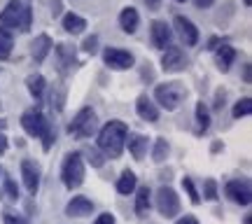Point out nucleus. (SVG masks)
Returning <instances> with one entry per match:
<instances>
[{"instance_id":"45","label":"nucleus","mask_w":252,"mask_h":224,"mask_svg":"<svg viewBox=\"0 0 252 224\" xmlns=\"http://www.w3.org/2000/svg\"><path fill=\"white\" fill-rule=\"evenodd\" d=\"M145 5H147V9H152V12H157V9L161 7V0H145Z\"/></svg>"},{"instance_id":"28","label":"nucleus","mask_w":252,"mask_h":224,"mask_svg":"<svg viewBox=\"0 0 252 224\" xmlns=\"http://www.w3.org/2000/svg\"><path fill=\"white\" fill-rule=\"evenodd\" d=\"M0 194H2V198L5 201H9V203H17L19 196H21V192H19V185L14 182V180L9 178V175H5L2 178V185H0Z\"/></svg>"},{"instance_id":"41","label":"nucleus","mask_w":252,"mask_h":224,"mask_svg":"<svg viewBox=\"0 0 252 224\" xmlns=\"http://www.w3.org/2000/svg\"><path fill=\"white\" fill-rule=\"evenodd\" d=\"M7 147H9V140L5 133H0V157H5L7 154Z\"/></svg>"},{"instance_id":"27","label":"nucleus","mask_w":252,"mask_h":224,"mask_svg":"<svg viewBox=\"0 0 252 224\" xmlns=\"http://www.w3.org/2000/svg\"><path fill=\"white\" fill-rule=\"evenodd\" d=\"M63 103H65V87L59 82V84H54V87H52V91H49V108H52V112L61 115V112H63Z\"/></svg>"},{"instance_id":"21","label":"nucleus","mask_w":252,"mask_h":224,"mask_svg":"<svg viewBox=\"0 0 252 224\" xmlns=\"http://www.w3.org/2000/svg\"><path fill=\"white\" fill-rule=\"evenodd\" d=\"M135 187H138V178H135V173L131 168H124L119 173L117 182H115V189H117L119 196H128V194H133Z\"/></svg>"},{"instance_id":"38","label":"nucleus","mask_w":252,"mask_h":224,"mask_svg":"<svg viewBox=\"0 0 252 224\" xmlns=\"http://www.w3.org/2000/svg\"><path fill=\"white\" fill-rule=\"evenodd\" d=\"M2 222L5 224H26V220L21 215H14V213H5V215H2Z\"/></svg>"},{"instance_id":"33","label":"nucleus","mask_w":252,"mask_h":224,"mask_svg":"<svg viewBox=\"0 0 252 224\" xmlns=\"http://www.w3.org/2000/svg\"><path fill=\"white\" fill-rule=\"evenodd\" d=\"M217 198H220L217 180L215 178H206L203 180V194H201V201H217Z\"/></svg>"},{"instance_id":"6","label":"nucleus","mask_w":252,"mask_h":224,"mask_svg":"<svg viewBox=\"0 0 252 224\" xmlns=\"http://www.w3.org/2000/svg\"><path fill=\"white\" fill-rule=\"evenodd\" d=\"M154 206L159 210V215L166 217V220H173V217L180 215V196H178V192L171 187V185H163V187L157 189V194H154Z\"/></svg>"},{"instance_id":"31","label":"nucleus","mask_w":252,"mask_h":224,"mask_svg":"<svg viewBox=\"0 0 252 224\" xmlns=\"http://www.w3.org/2000/svg\"><path fill=\"white\" fill-rule=\"evenodd\" d=\"M82 157H84V161L91 163V168H103L105 161H108V159H105V154L100 152L98 147H89V150H84Z\"/></svg>"},{"instance_id":"30","label":"nucleus","mask_w":252,"mask_h":224,"mask_svg":"<svg viewBox=\"0 0 252 224\" xmlns=\"http://www.w3.org/2000/svg\"><path fill=\"white\" fill-rule=\"evenodd\" d=\"M252 115V98L250 96H243V98H238L234 103V108H231V117L234 119H245V117Z\"/></svg>"},{"instance_id":"40","label":"nucleus","mask_w":252,"mask_h":224,"mask_svg":"<svg viewBox=\"0 0 252 224\" xmlns=\"http://www.w3.org/2000/svg\"><path fill=\"white\" fill-rule=\"evenodd\" d=\"M175 224H201V222H198L196 215H182L175 220Z\"/></svg>"},{"instance_id":"44","label":"nucleus","mask_w":252,"mask_h":224,"mask_svg":"<svg viewBox=\"0 0 252 224\" xmlns=\"http://www.w3.org/2000/svg\"><path fill=\"white\" fill-rule=\"evenodd\" d=\"M222 150H224V143H222V140H215V143L210 145V152L213 154H220Z\"/></svg>"},{"instance_id":"5","label":"nucleus","mask_w":252,"mask_h":224,"mask_svg":"<svg viewBox=\"0 0 252 224\" xmlns=\"http://www.w3.org/2000/svg\"><path fill=\"white\" fill-rule=\"evenodd\" d=\"M98 131V117L94 108H82L77 115L72 117V122L68 124V133L75 140H87Z\"/></svg>"},{"instance_id":"20","label":"nucleus","mask_w":252,"mask_h":224,"mask_svg":"<svg viewBox=\"0 0 252 224\" xmlns=\"http://www.w3.org/2000/svg\"><path fill=\"white\" fill-rule=\"evenodd\" d=\"M236 56H238V52H236L231 45H226V42H222V45L215 49V65L220 68L222 72H226L231 65H234Z\"/></svg>"},{"instance_id":"51","label":"nucleus","mask_w":252,"mask_h":224,"mask_svg":"<svg viewBox=\"0 0 252 224\" xmlns=\"http://www.w3.org/2000/svg\"><path fill=\"white\" fill-rule=\"evenodd\" d=\"M175 2H187V0H175Z\"/></svg>"},{"instance_id":"46","label":"nucleus","mask_w":252,"mask_h":224,"mask_svg":"<svg viewBox=\"0 0 252 224\" xmlns=\"http://www.w3.org/2000/svg\"><path fill=\"white\" fill-rule=\"evenodd\" d=\"M220 45H222V37H215V40H210V42H208V49H217Z\"/></svg>"},{"instance_id":"26","label":"nucleus","mask_w":252,"mask_h":224,"mask_svg":"<svg viewBox=\"0 0 252 224\" xmlns=\"http://www.w3.org/2000/svg\"><path fill=\"white\" fill-rule=\"evenodd\" d=\"M194 119H196L198 133H206L208 128H210V108H208L203 100L196 103V108H194Z\"/></svg>"},{"instance_id":"25","label":"nucleus","mask_w":252,"mask_h":224,"mask_svg":"<svg viewBox=\"0 0 252 224\" xmlns=\"http://www.w3.org/2000/svg\"><path fill=\"white\" fill-rule=\"evenodd\" d=\"M171 154V143L166 138H157L152 145H150V157H152L154 163H163Z\"/></svg>"},{"instance_id":"14","label":"nucleus","mask_w":252,"mask_h":224,"mask_svg":"<svg viewBox=\"0 0 252 224\" xmlns=\"http://www.w3.org/2000/svg\"><path fill=\"white\" fill-rule=\"evenodd\" d=\"M94 210H96V203H94L89 196H82V194L72 196L70 201L65 203V215L72 217V220H80V217H89Z\"/></svg>"},{"instance_id":"29","label":"nucleus","mask_w":252,"mask_h":224,"mask_svg":"<svg viewBox=\"0 0 252 224\" xmlns=\"http://www.w3.org/2000/svg\"><path fill=\"white\" fill-rule=\"evenodd\" d=\"M12 47H14L12 31L0 26V61H7L9 56H12Z\"/></svg>"},{"instance_id":"37","label":"nucleus","mask_w":252,"mask_h":224,"mask_svg":"<svg viewBox=\"0 0 252 224\" xmlns=\"http://www.w3.org/2000/svg\"><path fill=\"white\" fill-rule=\"evenodd\" d=\"M117 220H115V215L112 213H100V215H96V220L91 224H115Z\"/></svg>"},{"instance_id":"9","label":"nucleus","mask_w":252,"mask_h":224,"mask_svg":"<svg viewBox=\"0 0 252 224\" xmlns=\"http://www.w3.org/2000/svg\"><path fill=\"white\" fill-rule=\"evenodd\" d=\"M21 126H24V131H26L28 138H42L45 131L52 124H49L47 117L40 112V108H31L21 115Z\"/></svg>"},{"instance_id":"12","label":"nucleus","mask_w":252,"mask_h":224,"mask_svg":"<svg viewBox=\"0 0 252 224\" xmlns=\"http://www.w3.org/2000/svg\"><path fill=\"white\" fill-rule=\"evenodd\" d=\"M54 52H56V70L61 75L72 72V68L77 65V49H75V45L63 42V45H56Z\"/></svg>"},{"instance_id":"35","label":"nucleus","mask_w":252,"mask_h":224,"mask_svg":"<svg viewBox=\"0 0 252 224\" xmlns=\"http://www.w3.org/2000/svg\"><path fill=\"white\" fill-rule=\"evenodd\" d=\"M40 140H42V147H45V152H49V150H52V145L56 143V131L52 128V126H49V128L45 131V135H42Z\"/></svg>"},{"instance_id":"15","label":"nucleus","mask_w":252,"mask_h":224,"mask_svg":"<svg viewBox=\"0 0 252 224\" xmlns=\"http://www.w3.org/2000/svg\"><path fill=\"white\" fill-rule=\"evenodd\" d=\"M135 112H138V117H140L143 122H150V124L159 122V117H161L159 105H157L147 94H140V96L135 98Z\"/></svg>"},{"instance_id":"23","label":"nucleus","mask_w":252,"mask_h":224,"mask_svg":"<svg viewBox=\"0 0 252 224\" xmlns=\"http://www.w3.org/2000/svg\"><path fill=\"white\" fill-rule=\"evenodd\" d=\"M26 89H28V94H31V98L40 103L47 94V80L40 75V72H33V75L26 77Z\"/></svg>"},{"instance_id":"36","label":"nucleus","mask_w":252,"mask_h":224,"mask_svg":"<svg viewBox=\"0 0 252 224\" xmlns=\"http://www.w3.org/2000/svg\"><path fill=\"white\" fill-rule=\"evenodd\" d=\"M140 80H143L145 84H152L154 82V68L150 63H145L143 68H140Z\"/></svg>"},{"instance_id":"19","label":"nucleus","mask_w":252,"mask_h":224,"mask_svg":"<svg viewBox=\"0 0 252 224\" xmlns=\"http://www.w3.org/2000/svg\"><path fill=\"white\" fill-rule=\"evenodd\" d=\"M61 26L68 35H80V33L87 31V19L77 14V12H65L61 19Z\"/></svg>"},{"instance_id":"13","label":"nucleus","mask_w":252,"mask_h":224,"mask_svg":"<svg viewBox=\"0 0 252 224\" xmlns=\"http://www.w3.org/2000/svg\"><path fill=\"white\" fill-rule=\"evenodd\" d=\"M161 68L166 72H180L187 68V54L180 47H166L161 56Z\"/></svg>"},{"instance_id":"11","label":"nucleus","mask_w":252,"mask_h":224,"mask_svg":"<svg viewBox=\"0 0 252 224\" xmlns=\"http://www.w3.org/2000/svg\"><path fill=\"white\" fill-rule=\"evenodd\" d=\"M173 31H175V35L185 42V47H196L198 45V37L201 35H198V28L191 24V19L178 14V17L173 19Z\"/></svg>"},{"instance_id":"39","label":"nucleus","mask_w":252,"mask_h":224,"mask_svg":"<svg viewBox=\"0 0 252 224\" xmlns=\"http://www.w3.org/2000/svg\"><path fill=\"white\" fill-rule=\"evenodd\" d=\"M226 103V89H217L215 91V110H220Z\"/></svg>"},{"instance_id":"24","label":"nucleus","mask_w":252,"mask_h":224,"mask_svg":"<svg viewBox=\"0 0 252 224\" xmlns=\"http://www.w3.org/2000/svg\"><path fill=\"white\" fill-rule=\"evenodd\" d=\"M135 215L138 217H145L150 213L152 208V192L150 187H135Z\"/></svg>"},{"instance_id":"4","label":"nucleus","mask_w":252,"mask_h":224,"mask_svg":"<svg viewBox=\"0 0 252 224\" xmlns=\"http://www.w3.org/2000/svg\"><path fill=\"white\" fill-rule=\"evenodd\" d=\"M0 26L7 31H28L31 26V9L21 5V0H9L0 12Z\"/></svg>"},{"instance_id":"10","label":"nucleus","mask_w":252,"mask_h":224,"mask_svg":"<svg viewBox=\"0 0 252 224\" xmlns=\"http://www.w3.org/2000/svg\"><path fill=\"white\" fill-rule=\"evenodd\" d=\"M19 173H21V185H24V189H26L31 196H35L37 189H40V182H42V168H40V163H37L35 159H24Z\"/></svg>"},{"instance_id":"8","label":"nucleus","mask_w":252,"mask_h":224,"mask_svg":"<svg viewBox=\"0 0 252 224\" xmlns=\"http://www.w3.org/2000/svg\"><path fill=\"white\" fill-rule=\"evenodd\" d=\"M224 194L231 201H234L236 206L241 208H248L252 201V187H250V180L248 178H234L229 180L224 185Z\"/></svg>"},{"instance_id":"42","label":"nucleus","mask_w":252,"mask_h":224,"mask_svg":"<svg viewBox=\"0 0 252 224\" xmlns=\"http://www.w3.org/2000/svg\"><path fill=\"white\" fill-rule=\"evenodd\" d=\"M243 82H245V84H250V82H252V68H250V63H248V61L243 63Z\"/></svg>"},{"instance_id":"22","label":"nucleus","mask_w":252,"mask_h":224,"mask_svg":"<svg viewBox=\"0 0 252 224\" xmlns=\"http://www.w3.org/2000/svg\"><path fill=\"white\" fill-rule=\"evenodd\" d=\"M140 26V14H138V9L135 7H124L119 12V28L128 33V35H133L135 31Z\"/></svg>"},{"instance_id":"2","label":"nucleus","mask_w":252,"mask_h":224,"mask_svg":"<svg viewBox=\"0 0 252 224\" xmlns=\"http://www.w3.org/2000/svg\"><path fill=\"white\" fill-rule=\"evenodd\" d=\"M189 91L187 87L178 80H168V82H161L154 87V103L163 110H178L187 100Z\"/></svg>"},{"instance_id":"50","label":"nucleus","mask_w":252,"mask_h":224,"mask_svg":"<svg viewBox=\"0 0 252 224\" xmlns=\"http://www.w3.org/2000/svg\"><path fill=\"white\" fill-rule=\"evenodd\" d=\"M243 5H245V7H250V5H252V0H243Z\"/></svg>"},{"instance_id":"16","label":"nucleus","mask_w":252,"mask_h":224,"mask_svg":"<svg viewBox=\"0 0 252 224\" xmlns=\"http://www.w3.org/2000/svg\"><path fill=\"white\" fill-rule=\"evenodd\" d=\"M150 138L147 135H140V133H131L126 135V145L124 147H128V154L133 157L135 161H145V157L150 154Z\"/></svg>"},{"instance_id":"48","label":"nucleus","mask_w":252,"mask_h":224,"mask_svg":"<svg viewBox=\"0 0 252 224\" xmlns=\"http://www.w3.org/2000/svg\"><path fill=\"white\" fill-rule=\"evenodd\" d=\"M5 128H7V119L0 117V133H5Z\"/></svg>"},{"instance_id":"7","label":"nucleus","mask_w":252,"mask_h":224,"mask_svg":"<svg viewBox=\"0 0 252 224\" xmlns=\"http://www.w3.org/2000/svg\"><path fill=\"white\" fill-rule=\"evenodd\" d=\"M100 59H103V63L108 65L110 70H128V68H133L135 65L133 52L122 49V47H105Z\"/></svg>"},{"instance_id":"17","label":"nucleus","mask_w":252,"mask_h":224,"mask_svg":"<svg viewBox=\"0 0 252 224\" xmlns=\"http://www.w3.org/2000/svg\"><path fill=\"white\" fill-rule=\"evenodd\" d=\"M150 33H152V45L157 47V49H166V47H171V42H173V28L168 26L166 21H152Z\"/></svg>"},{"instance_id":"18","label":"nucleus","mask_w":252,"mask_h":224,"mask_svg":"<svg viewBox=\"0 0 252 224\" xmlns=\"http://www.w3.org/2000/svg\"><path fill=\"white\" fill-rule=\"evenodd\" d=\"M52 47H54L52 37L47 35V33H40V35L33 40V45H31V56H33V61H35L37 65L45 63V59L49 56V52H52Z\"/></svg>"},{"instance_id":"49","label":"nucleus","mask_w":252,"mask_h":224,"mask_svg":"<svg viewBox=\"0 0 252 224\" xmlns=\"http://www.w3.org/2000/svg\"><path fill=\"white\" fill-rule=\"evenodd\" d=\"M243 224H252V217H250V213L243 217Z\"/></svg>"},{"instance_id":"52","label":"nucleus","mask_w":252,"mask_h":224,"mask_svg":"<svg viewBox=\"0 0 252 224\" xmlns=\"http://www.w3.org/2000/svg\"><path fill=\"white\" fill-rule=\"evenodd\" d=\"M0 178H2V168H0Z\"/></svg>"},{"instance_id":"3","label":"nucleus","mask_w":252,"mask_h":224,"mask_svg":"<svg viewBox=\"0 0 252 224\" xmlns=\"http://www.w3.org/2000/svg\"><path fill=\"white\" fill-rule=\"evenodd\" d=\"M87 178V161L82 152H68L61 161V182L65 189H80Z\"/></svg>"},{"instance_id":"34","label":"nucleus","mask_w":252,"mask_h":224,"mask_svg":"<svg viewBox=\"0 0 252 224\" xmlns=\"http://www.w3.org/2000/svg\"><path fill=\"white\" fill-rule=\"evenodd\" d=\"M96 49H98V35L84 37V42H82V52H87V54H96Z\"/></svg>"},{"instance_id":"43","label":"nucleus","mask_w":252,"mask_h":224,"mask_svg":"<svg viewBox=\"0 0 252 224\" xmlns=\"http://www.w3.org/2000/svg\"><path fill=\"white\" fill-rule=\"evenodd\" d=\"M194 5H196L198 9H208L215 5V0H194Z\"/></svg>"},{"instance_id":"1","label":"nucleus","mask_w":252,"mask_h":224,"mask_svg":"<svg viewBox=\"0 0 252 224\" xmlns=\"http://www.w3.org/2000/svg\"><path fill=\"white\" fill-rule=\"evenodd\" d=\"M126 135H128V126L122 119H110L98 128L96 147L105 154V159H119L126 150Z\"/></svg>"},{"instance_id":"32","label":"nucleus","mask_w":252,"mask_h":224,"mask_svg":"<svg viewBox=\"0 0 252 224\" xmlns=\"http://www.w3.org/2000/svg\"><path fill=\"white\" fill-rule=\"evenodd\" d=\"M180 187L185 189V194L189 196V201H191L194 206H198V203H201V192H198V187L194 185V180H191V178H187V175H185V178L180 180Z\"/></svg>"},{"instance_id":"47","label":"nucleus","mask_w":252,"mask_h":224,"mask_svg":"<svg viewBox=\"0 0 252 224\" xmlns=\"http://www.w3.org/2000/svg\"><path fill=\"white\" fill-rule=\"evenodd\" d=\"M52 12H54V14L61 12V0H52Z\"/></svg>"}]
</instances>
